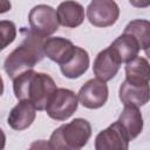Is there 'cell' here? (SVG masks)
Returning a JSON list of instances; mask_svg holds the SVG:
<instances>
[{
	"instance_id": "obj_13",
	"label": "cell",
	"mask_w": 150,
	"mask_h": 150,
	"mask_svg": "<svg viewBox=\"0 0 150 150\" xmlns=\"http://www.w3.org/2000/svg\"><path fill=\"white\" fill-rule=\"evenodd\" d=\"M56 15L59 25L67 28H76L82 25L84 20V8L74 0H66L59 5Z\"/></svg>"
},
{
	"instance_id": "obj_3",
	"label": "cell",
	"mask_w": 150,
	"mask_h": 150,
	"mask_svg": "<svg viewBox=\"0 0 150 150\" xmlns=\"http://www.w3.org/2000/svg\"><path fill=\"white\" fill-rule=\"evenodd\" d=\"M91 136V125L84 118H75L60 125L53 131L48 141L49 149L79 150L82 149Z\"/></svg>"
},
{
	"instance_id": "obj_7",
	"label": "cell",
	"mask_w": 150,
	"mask_h": 150,
	"mask_svg": "<svg viewBox=\"0 0 150 150\" xmlns=\"http://www.w3.org/2000/svg\"><path fill=\"white\" fill-rule=\"evenodd\" d=\"M109 90L104 81L100 79L88 80L79 90V102L88 109H98L103 107L108 100Z\"/></svg>"
},
{
	"instance_id": "obj_15",
	"label": "cell",
	"mask_w": 150,
	"mask_h": 150,
	"mask_svg": "<svg viewBox=\"0 0 150 150\" xmlns=\"http://www.w3.org/2000/svg\"><path fill=\"white\" fill-rule=\"evenodd\" d=\"M117 122L121 124L129 141L135 139L143 130V116L136 107L124 105Z\"/></svg>"
},
{
	"instance_id": "obj_17",
	"label": "cell",
	"mask_w": 150,
	"mask_h": 150,
	"mask_svg": "<svg viewBox=\"0 0 150 150\" xmlns=\"http://www.w3.org/2000/svg\"><path fill=\"white\" fill-rule=\"evenodd\" d=\"M110 47L116 52L121 62H125V63L128 61L132 60L134 57H136L141 50L139 46H138L137 41L134 39V36H131L130 34H127V33H123L117 39H115L111 42Z\"/></svg>"
},
{
	"instance_id": "obj_10",
	"label": "cell",
	"mask_w": 150,
	"mask_h": 150,
	"mask_svg": "<svg viewBox=\"0 0 150 150\" xmlns=\"http://www.w3.org/2000/svg\"><path fill=\"white\" fill-rule=\"evenodd\" d=\"M118 97L123 103V105L141 108L149 102L150 98L149 83L136 84L124 80L120 86Z\"/></svg>"
},
{
	"instance_id": "obj_21",
	"label": "cell",
	"mask_w": 150,
	"mask_h": 150,
	"mask_svg": "<svg viewBox=\"0 0 150 150\" xmlns=\"http://www.w3.org/2000/svg\"><path fill=\"white\" fill-rule=\"evenodd\" d=\"M12 8V4L9 0H0V14L7 13L8 11H11Z\"/></svg>"
},
{
	"instance_id": "obj_18",
	"label": "cell",
	"mask_w": 150,
	"mask_h": 150,
	"mask_svg": "<svg viewBox=\"0 0 150 150\" xmlns=\"http://www.w3.org/2000/svg\"><path fill=\"white\" fill-rule=\"evenodd\" d=\"M134 36L137 41L139 49H143L148 54V49L150 47V22L143 19L131 20L124 28V32Z\"/></svg>"
},
{
	"instance_id": "obj_16",
	"label": "cell",
	"mask_w": 150,
	"mask_h": 150,
	"mask_svg": "<svg viewBox=\"0 0 150 150\" xmlns=\"http://www.w3.org/2000/svg\"><path fill=\"white\" fill-rule=\"evenodd\" d=\"M125 80L136 84L149 83L150 66L148 60L137 55L132 60L128 61L125 64Z\"/></svg>"
},
{
	"instance_id": "obj_11",
	"label": "cell",
	"mask_w": 150,
	"mask_h": 150,
	"mask_svg": "<svg viewBox=\"0 0 150 150\" xmlns=\"http://www.w3.org/2000/svg\"><path fill=\"white\" fill-rule=\"evenodd\" d=\"M75 49L74 43L61 36L56 38H46L43 42V54L53 62L59 64L64 63Z\"/></svg>"
},
{
	"instance_id": "obj_22",
	"label": "cell",
	"mask_w": 150,
	"mask_h": 150,
	"mask_svg": "<svg viewBox=\"0 0 150 150\" xmlns=\"http://www.w3.org/2000/svg\"><path fill=\"white\" fill-rule=\"evenodd\" d=\"M5 144H6V135L2 131V129L0 128V150H2L5 148Z\"/></svg>"
},
{
	"instance_id": "obj_8",
	"label": "cell",
	"mask_w": 150,
	"mask_h": 150,
	"mask_svg": "<svg viewBox=\"0 0 150 150\" xmlns=\"http://www.w3.org/2000/svg\"><path fill=\"white\" fill-rule=\"evenodd\" d=\"M129 139L116 121L107 129L100 131L95 138L96 150H127L129 148Z\"/></svg>"
},
{
	"instance_id": "obj_20",
	"label": "cell",
	"mask_w": 150,
	"mask_h": 150,
	"mask_svg": "<svg viewBox=\"0 0 150 150\" xmlns=\"http://www.w3.org/2000/svg\"><path fill=\"white\" fill-rule=\"evenodd\" d=\"M129 2L136 8H146L150 6V0H129Z\"/></svg>"
},
{
	"instance_id": "obj_6",
	"label": "cell",
	"mask_w": 150,
	"mask_h": 150,
	"mask_svg": "<svg viewBox=\"0 0 150 150\" xmlns=\"http://www.w3.org/2000/svg\"><path fill=\"white\" fill-rule=\"evenodd\" d=\"M120 16V7L114 0H93L87 7V18L95 27L112 26Z\"/></svg>"
},
{
	"instance_id": "obj_12",
	"label": "cell",
	"mask_w": 150,
	"mask_h": 150,
	"mask_svg": "<svg viewBox=\"0 0 150 150\" xmlns=\"http://www.w3.org/2000/svg\"><path fill=\"white\" fill-rule=\"evenodd\" d=\"M36 117V109L28 101H19L16 105L12 108L8 114V125L18 131L29 128Z\"/></svg>"
},
{
	"instance_id": "obj_23",
	"label": "cell",
	"mask_w": 150,
	"mask_h": 150,
	"mask_svg": "<svg viewBox=\"0 0 150 150\" xmlns=\"http://www.w3.org/2000/svg\"><path fill=\"white\" fill-rule=\"evenodd\" d=\"M2 94H4V80H2V77L0 75V96Z\"/></svg>"
},
{
	"instance_id": "obj_19",
	"label": "cell",
	"mask_w": 150,
	"mask_h": 150,
	"mask_svg": "<svg viewBox=\"0 0 150 150\" xmlns=\"http://www.w3.org/2000/svg\"><path fill=\"white\" fill-rule=\"evenodd\" d=\"M16 38V26L13 21H0V52L9 46Z\"/></svg>"
},
{
	"instance_id": "obj_9",
	"label": "cell",
	"mask_w": 150,
	"mask_h": 150,
	"mask_svg": "<svg viewBox=\"0 0 150 150\" xmlns=\"http://www.w3.org/2000/svg\"><path fill=\"white\" fill-rule=\"evenodd\" d=\"M121 63L122 62L118 55L109 46L108 48L101 50L96 55L93 66V71L97 79L108 82L116 76V74L120 70Z\"/></svg>"
},
{
	"instance_id": "obj_4",
	"label": "cell",
	"mask_w": 150,
	"mask_h": 150,
	"mask_svg": "<svg viewBox=\"0 0 150 150\" xmlns=\"http://www.w3.org/2000/svg\"><path fill=\"white\" fill-rule=\"evenodd\" d=\"M79 107L77 95L67 88H56L50 96L45 110L47 115L55 121L68 120Z\"/></svg>"
},
{
	"instance_id": "obj_14",
	"label": "cell",
	"mask_w": 150,
	"mask_h": 150,
	"mask_svg": "<svg viewBox=\"0 0 150 150\" xmlns=\"http://www.w3.org/2000/svg\"><path fill=\"white\" fill-rule=\"evenodd\" d=\"M89 67V54L86 49L75 46V49L70 57L62 64H60L61 73L67 79H77L82 76Z\"/></svg>"
},
{
	"instance_id": "obj_2",
	"label": "cell",
	"mask_w": 150,
	"mask_h": 150,
	"mask_svg": "<svg viewBox=\"0 0 150 150\" xmlns=\"http://www.w3.org/2000/svg\"><path fill=\"white\" fill-rule=\"evenodd\" d=\"M21 32L23 34L22 42L7 55L4 62L5 71L12 80L26 70L33 69L35 64L45 57L43 42L46 36L39 35L32 29L26 28Z\"/></svg>"
},
{
	"instance_id": "obj_5",
	"label": "cell",
	"mask_w": 150,
	"mask_h": 150,
	"mask_svg": "<svg viewBox=\"0 0 150 150\" xmlns=\"http://www.w3.org/2000/svg\"><path fill=\"white\" fill-rule=\"evenodd\" d=\"M28 22L30 29L42 36H49L59 29V20L56 11L48 5L34 6L28 15Z\"/></svg>"
},
{
	"instance_id": "obj_1",
	"label": "cell",
	"mask_w": 150,
	"mask_h": 150,
	"mask_svg": "<svg viewBox=\"0 0 150 150\" xmlns=\"http://www.w3.org/2000/svg\"><path fill=\"white\" fill-rule=\"evenodd\" d=\"M54 80L45 73L26 70L13 79V91L19 101H28L39 111L45 110L50 96L56 90Z\"/></svg>"
}]
</instances>
